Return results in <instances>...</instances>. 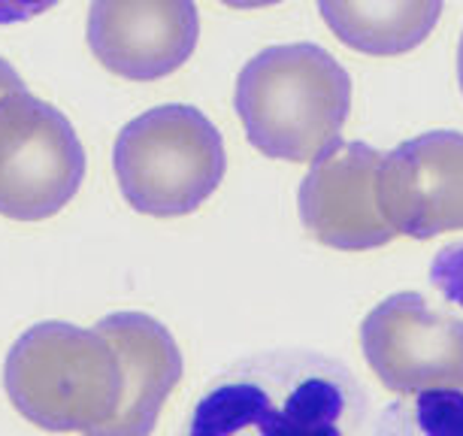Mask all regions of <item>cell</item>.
<instances>
[{
    "instance_id": "9",
    "label": "cell",
    "mask_w": 463,
    "mask_h": 436,
    "mask_svg": "<svg viewBox=\"0 0 463 436\" xmlns=\"http://www.w3.org/2000/svg\"><path fill=\"white\" fill-rule=\"evenodd\" d=\"M379 197L391 228L403 237L463 231V134L430 130L382 155Z\"/></svg>"
},
{
    "instance_id": "2",
    "label": "cell",
    "mask_w": 463,
    "mask_h": 436,
    "mask_svg": "<svg viewBox=\"0 0 463 436\" xmlns=\"http://www.w3.org/2000/svg\"><path fill=\"white\" fill-rule=\"evenodd\" d=\"M352 109L345 67L316 43L258 52L237 80V112L251 146L276 161L306 164L339 143Z\"/></svg>"
},
{
    "instance_id": "15",
    "label": "cell",
    "mask_w": 463,
    "mask_h": 436,
    "mask_svg": "<svg viewBox=\"0 0 463 436\" xmlns=\"http://www.w3.org/2000/svg\"><path fill=\"white\" fill-rule=\"evenodd\" d=\"M222 4L233 6V10H264V6H276L282 0H222Z\"/></svg>"
},
{
    "instance_id": "10",
    "label": "cell",
    "mask_w": 463,
    "mask_h": 436,
    "mask_svg": "<svg viewBox=\"0 0 463 436\" xmlns=\"http://www.w3.org/2000/svg\"><path fill=\"white\" fill-rule=\"evenodd\" d=\"M100 330L118 352L125 367V403L112 422L91 436H152L161 409L182 382V352L158 318L146 312H112L100 318Z\"/></svg>"
},
{
    "instance_id": "14",
    "label": "cell",
    "mask_w": 463,
    "mask_h": 436,
    "mask_svg": "<svg viewBox=\"0 0 463 436\" xmlns=\"http://www.w3.org/2000/svg\"><path fill=\"white\" fill-rule=\"evenodd\" d=\"M15 91H24V80L19 76V70L10 64V61L0 58V98L15 94Z\"/></svg>"
},
{
    "instance_id": "3",
    "label": "cell",
    "mask_w": 463,
    "mask_h": 436,
    "mask_svg": "<svg viewBox=\"0 0 463 436\" xmlns=\"http://www.w3.org/2000/svg\"><path fill=\"white\" fill-rule=\"evenodd\" d=\"M4 388L15 412L40 431L91 436L125 403V367L100 330L43 321L13 343Z\"/></svg>"
},
{
    "instance_id": "13",
    "label": "cell",
    "mask_w": 463,
    "mask_h": 436,
    "mask_svg": "<svg viewBox=\"0 0 463 436\" xmlns=\"http://www.w3.org/2000/svg\"><path fill=\"white\" fill-rule=\"evenodd\" d=\"M58 0H0V24H19L49 13Z\"/></svg>"
},
{
    "instance_id": "1",
    "label": "cell",
    "mask_w": 463,
    "mask_h": 436,
    "mask_svg": "<svg viewBox=\"0 0 463 436\" xmlns=\"http://www.w3.org/2000/svg\"><path fill=\"white\" fill-rule=\"evenodd\" d=\"M366 391L336 357L260 352L222 370L179 436H364Z\"/></svg>"
},
{
    "instance_id": "8",
    "label": "cell",
    "mask_w": 463,
    "mask_h": 436,
    "mask_svg": "<svg viewBox=\"0 0 463 436\" xmlns=\"http://www.w3.org/2000/svg\"><path fill=\"white\" fill-rule=\"evenodd\" d=\"M197 40L194 0H91L89 49L121 80L152 82L176 73Z\"/></svg>"
},
{
    "instance_id": "12",
    "label": "cell",
    "mask_w": 463,
    "mask_h": 436,
    "mask_svg": "<svg viewBox=\"0 0 463 436\" xmlns=\"http://www.w3.org/2000/svg\"><path fill=\"white\" fill-rule=\"evenodd\" d=\"M370 436H463V391H421L388 403Z\"/></svg>"
},
{
    "instance_id": "6",
    "label": "cell",
    "mask_w": 463,
    "mask_h": 436,
    "mask_svg": "<svg viewBox=\"0 0 463 436\" xmlns=\"http://www.w3.org/2000/svg\"><path fill=\"white\" fill-rule=\"evenodd\" d=\"M361 348L391 394L463 388V318L433 309L415 291L391 294L364 318Z\"/></svg>"
},
{
    "instance_id": "11",
    "label": "cell",
    "mask_w": 463,
    "mask_h": 436,
    "mask_svg": "<svg viewBox=\"0 0 463 436\" xmlns=\"http://www.w3.org/2000/svg\"><path fill=\"white\" fill-rule=\"evenodd\" d=\"M318 13L348 49L394 58L430 37L442 15V0H318Z\"/></svg>"
},
{
    "instance_id": "7",
    "label": "cell",
    "mask_w": 463,
    "mask_h": 436,
    "mask_svg": "<svg viewBox=\"0 0 463 436\" xmlns=\"http://www.w3.org/2000/svg\"><path fill=\"white\" fill-rule=\"evenodd\" d=\"M382 152L366 143H334L312 161L297 209L318 242L343 251L379 249L397 237L379 197Z\"/></svg>"
},
{
    "instance_id": "4",
    "label": "cell",
    "mask_w": 463,
    "mask_h": 436,
    "mask_svg": "<svg viewBox=\"0 0 463 436\" xmlns=\"http://www.w3.org/2000/svg\"><path fill=\"white\" fill-rule=\"evenodd\" d=\"M112 164L121 194L137 213L179 218L215 194L227 155L222 134L203 112L167 103L121 128Z\"/></svg>"
},
{
    "instance_id": "5",
    "label": "cell",
    "mask_w": 463,
    "mask_h": 436,
    "mask_svg": "<svg viewBox=\"0 0 463 436\" xmlns=\"http://www.w3.org/2000/svg\"><path fill=\"white\" fill-rule=\"evenodd\" d=\"M82 179L85 149L64 112L28 89L0 98V215L46 222Z\"/></svg>"
},
{
    "instance_id": "16",
    "label": "cell",
    "mask_w": 463,
    "mask_h": 436,
    "mask_svg": "<svg viewBox=\"0 0 463 436\" xmlns=\"http://www.w3.org/2000/svg\"><path fill=\"white\" fill-rule=\"evenodd\" d=\"M458 73H460V89H463V33H460V49H458Z\"/></svg>"
}]
</instances>
